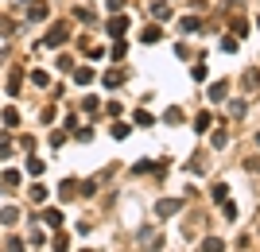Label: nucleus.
<instances>
[{"mask_svg": "<svg viewBox=\"0 0 260 252\" xmlns=\"http://www.w3.org/2000/svg\"><path fill=\"white\" fill-rule=\"evenodd\" d=\"M0 120H4L8 128H16V124H20V109H4V113H0Z\"/></svg>", "mask_w": 260, "mask_h": 252, "instance_id": "18", "label": "nucleus"}, {"mask_svg": "<svg viewBox=\"0 0 260 252\" xmlns=\"http://www.w3.org/2000/svg\"><path fill=\"white\" fill-rule=\"evenodd\" d=\"M225 93H229V82H213L210 86V101H225Z\"/></svg>", "mask_w": 260, "mask_h": 252, "instance_id": "14", "label": "nucleus"}, {"mask_svg": "<svg viewBox=\"0 0 260 252\" xmlns=\"http://www.w3.org/2000/svg\"><path fill=\"white\" fill-rule=\"evenodd\" d=\"M47 198V186H31V202H43Z\"/></svg>", "mask_w": 260, "mask_h": 252, "instance_id": "36", "label": "nucleus"}, {"mask_svg": "<svg viewBox=\"0 0 260 252\" xmlns=\"http://www.w3.org/2000/svg\"><path fill=\"white\" fill-rule=\"evenodd\" d=\"M31 82H35V86H47L51 78H47V70H35V74H31Z\"/></svg>", "mask_w": 260, "mask_h": 252, "instance_id": "33", "label": "nucleus"}, {"mask_svg": "<svg viewBox=\"0 0 260 252\" xmlns=\"http://www.w3.org/2000/svg\"><path fill=\"white\" fill-rule=\"evenodd\" d=\"M82 252H94V249H82Z\"/></svg>", "mask_w": 260, "mask_h": 252, "instance_id": "42", "label": "nucleus"}, {"mask_svg": "<svg viewBox=\"0 0 260 252\" xmlns=\"http://www.w3.org/2000/svg\"><path fill=\"white\" fill-rule=\"evenodd\" d=\"M152 16L156 20H171V4L167 0H152Z\"/></svg>", "mask_w": 260, "mask_h": 252, "instance_id": "9", "label": "nucleus"}, {"mask_svg": "<svg viewBox=\"0 0 260 252\" xmlns=\"http://www.w3.org/2000/svg\"><path fill=\"white\" fill-rule=\"evenodd\" d=\"M109 132H113L117 140H128V132H132V124H109Z\"/></svg>", "mask_w": 260, "mask_h": 252, "instance_id": "23", "label": "nucleus"}, {"mask_svg": "<svg viewBox=\"0 0 260 252\" xmlns=\"http://www.w3.org/2000/svg\"><path fill=\"white\" fill-rule=\"evenodd\" d=\"M257 27H260V16H257Z\"/></svg>", "mask_w": 260, "mask_h": 252, "instance_id": "40", "label": "nucleus"}, {"mask_svg": "<svg viewBox=\"0 0 260 252\" xmlns=\"http://www.w3.org/2000/svg\"><path fill=\"white\" fill-rule=\"evenodd\" d=\"M179 120H183V109H179V105H171V109L163 113V124H179Z\"/></svg>", "mask_w": 260, "mask_h": 252, "instance_id": "17", "label": "nucleus"}, {"mask_svg": "<svg viewBox=\"0 0 260 252\" xmlns=\"http://www.w3.org/2000/svg\"><path fill=\"white\" fill-rule=\"evenodd\" d=\"M47 12H51V8H47L43 0H31V8H27V20H31V23H39V20H47Z\"/></svg>", "mask_w": 260, "mask_h": 252, "instance_id": "4", "label": "nucleus"}, {"mask_svg": "<svg viewBox=\"0 0 260 252\" xmlns=\"http://www.w3.org/2000/svg\"><path fill=\"white\" fill-rule=\"evenodd\" d=\"M78 194H82V198H94V194H97V183H94V179L78 183Z\"/></svg>", "mask_w": 260, "mask_h": 252, "instance_id": "19", "label": "nucleus"}, {"mask_svg": "<svg viewBox=\"0 0 260 252\" xmlns=\"http://www.w3.org/2000/svg\"><path fill=\"white\" fill-rule=\"evenodd\" d=\"M39 221H43V225H47V229H62V209H43V213H39Z\"/></svg>", "mask_w": 260, "mask_h": 252, "instance_id": "3", "label": "nucleus"}, {"mask_svg": "<svg viewBox=\"0 0 260 252\" xmlns=\"http://www.w3.org/2000/svg\"><path fill=\"white\" fill-rule=\"evenodd\" d=\"M20 82H24V74H20V70H12V74H8V90H12V93H20Z\"/></svg>", "mask_w": 260, "mask_h": 252, "instance_id": "28", "label": "nucleus"}, {"mask_svg": "<svg viewBox=\"0 0 260 252\" xmlns=\"http://www.w3.org/2000/svg\"><path fill=\"white\" fill-rule=\"evenodd\" d=\"M198 27H202V23H198V16H187V20H179V31H183V35H194Z\"/></svg>", "mask_w": 260, "mask_h": 252, "instance_id": "11", "label": "nucleus"}, {"mask_svg": "<svg viewBox=\"0 0 260 252\" xmlns=\"http://www.w3.org/2000/svg\"><path fill=\"white\" fill-rule=\"evenodd\" d=\"M206 62H202V58H198V62H194V66H190V78H194V82H206Z\"/></svg>", "mask_w": 260, "mask_h": 252, "instance_id": "20", "label": "nucleus"}, {"mask_svg": "<svg viewBox=\"0 0 260 252\" xmlns=\"http://www.w3.org/2000/svg\"><path fill=\"white\" fill-rule=\"evenodd\" d=\"M24 4H31V0H24Z\"/></svg>", "mask_w": 260, "mask_h": 252, "instance_id": "43", "label": "nucleus"}, {"mask_svg": "<svg viewBox=\"0 0 260 252\" xmlns=\"http://www.w3.org/2000/svg\"><path fill=\"white\" fill-rule=\"evenodd\" d=\"M210 140H213V148H225V144H229V132H225V128H213Z\"/></svg>", "mask_w": 260, "mask_h": 252, "instance_id": "24", "label": "nucleus"}, {"mask_svg": "<svg viewBox=\"0 0 260 252\" xmlns=\"http://www.w3.org/2000/svg\"><path fill=\"white\" fill-rule=\"evenodd\" d=\"M124 8V0H109V12H120Z\"/></svg>", "mask_w": 260, "mask_h": 252, "instance_id": "38", "label": "nucleus"}, {"mask_svg": "<svg viewBox=\"0 0 260 252\" xmlns=\"http://www.w3.org/2000/svg\"><path fill=\"white\" fill-rule=\"evenodd\" d=\"M136 124H140V128H152V124H156V116H152V113H144V109H136Z\"/></svg>", "mask_w": 260, "mask_h": 252, "instance_id": "22", "label": "nucleus"}, {"mask_svg": "<svg viewBox=\"0 0 260 252\" xmlns=\"http://www.w3.org/2000/svg\"><path fill=\"white\" fill-rule=\"evenodd\" d=\"M213 128V113H198L194 116V132H210Z\"/></svg>", "mask_w": 260, "mask_h": 252, "instance_id": "10", "label": "nucleus"}, {"mask_svg": "<svg viewBox=\"0 0 260 252\" xmlns=\"http://www.w3.org/2000/svg\"><path fill=\"white\" fill-rule=\"evenodd\" d=\"M16 221H20V209L16 206H4L0 209V225H16Z\"/></svg>", "mask_w": 260, "mask_h": 252, "instance_id": "12", "label": "nucleus"}, {"mask_svg": "<svg viewBox=\"0 0 260 252\" xmlns=\"http://www.w3.org/2000/svg\"><path fill=\"white\" fill-rule=\"evenodd\" d=\"M66 245H70V241H66V233H62V229H54V252H66Z\"/></svg>", "mask_w": 260, "mask_h": 252, "instance_id": "29", "label": "nucleus"}, {"mask_svg": "<svg viewBox=\"0 0 260 252\" xmlns=\"http://www.w3.org/2000/svg\"><path fill=\"white\" fill-rule=\"evenodd\" d=\"M58 198H62V202L78 198V183H74V179H66V183H58Z\"/></svg>", "mask_w": 260, "mask_h": 252, "instance_id": "7", "label": "nucleus"}, {"mask_svg": "<svg viewBox=\"0 0 260 252\" xmlns=\"http://www.w3.org/2000/svg\"><path fill=\"white\" fill-rule=\"evenodd\" d=\"M74 82H78V86H90V82H94V70H90V66H78V70H74Z\"/></svg>", "mask_w": 260, "mask_h": 252, "instance_id": "15", "label": "nucleus"}, {"mask_svg": "<svg viewBox=\"0 0 260 252\" xmlns=\"http://www.w3.org/2000/svg\"><path fill=\"white\" fill-rule=\"evenodd\" d=\"M210 194H213V202H225V198H229V186H225V183H213Z\"/></svg>", "mask_w": 260, "mask_h": 252, "instance_id": "21", "label": "nucleus"}, {"mask_svg": "<svg viewBox=\"0 0 260 252\" xmlns=\"http://www.w3.org/2000/svg\"><path fill=\"white\" fill-rule=\"evenodd\" d=\"M233 35H237V39H241V35H249V23H245L241 16H233Z\"/></svg>", "mask_w": 260, "mask_h": 252, "instance_id": "27", "label": "nucleus"}, {"mask_svg": "<svg viewBox=\"0 0 260 252\" xmlns=\"http://www.w3.org/2000/svg\"><path fill=\"white\" fill-rule=\"evenodd\" d=\"M120 82H124V70H105V74H101V86H105V90H117Z\"/></svg>", "mask_w": 260, "mask_h": 252, "instance_id": "6", "label": "nucleus"}, {"mask_svg": "<svg viewBox=\"0 0 260 252\" xmlns=\"http://www.w3.org/2000/svg\"><path fill=\"white\" fill-rule=\"evenodd\" d=\"M82 109H86V113H97V109H101V101L90 93V97H82Z\"/></svg>", "mask_w": 260, "mask_h": 252, "instance_id": "30", "label": "nucleus"}, {"mask_svg": "<svg viewBox=\"0 0 260 252\" xmlns=\"http://www.w3.org/2000/svg\"><path fill=\"white\" fill-rule=\"evenodd\" d=\"M183 213V198H159L156 202V217H175Z\"/></svg>", "mask_w": 260, "mask_h": 252, "instance_id": "2", "label": "nucleus"}, {"mask_svg": "<svg viewBox=\"0 0 260 252\" xmlns=\"http://www.w3.org/2000/svg\"><path fill=\"white\" fill-rule=\"evenodd\" d=\"M8 151H12V136H8V132H0V155H8Z\"/></svg>", "mask_w": 260, "mask_h": 252, "instance_id": "32", "label": "nucleus"}, {"mask_svg": "<svg viewBox=\"0 0 260 252\" xmlns=\"http://www.w3.org/2000/svg\"><path fill=\"white\" fill-rule=\"evenodd\" d=\"M74 136H78L82 144H90V140H94V132H90V128H74Z\"/></svg>", "mask_w": 260, "mask_h": 252, "instance_id": "35", "label": "nucleus"}, {"mask_svg": "<svg viewBox=\"0 0 260 252\" xmlns=\"http://www.w3.org/2000/svg\"><path fill=\"white\" fill-rule=\"evenodd\" d=\"M4 252H24V245H20V241H16V237H12V241H8V245H4Z\"/></svg>", "mask_w": 260, "mask_h": 252, "instance_id": "37", "label": "nucleus"}, {"mask_svg": "<svg viewBox=\"0 0 260 252\" xmlns=\"http://www.w3.org/2000/svg\"><path fill=\"white\" fill-rule=\"evenodd\" d=\"M8 31H12V23H8V20H0V35H8Z\"/></svg>", "mask_w": 260, "mask_h": 252, "instance_id": "39", "label": "nucleus"}, {"mask_svg": "<svg viewBox=\"0 0 260 252\" xmlns=\"http://www.w3.org/2000/svg\"><path fill=\"white\" fill-rule=\"evenodd\" d=\"M241 47V39H237V35H225V39H221V50H237Z\"/></svg>", "mask_w": 260, "mask_h": 252, "instance_id": "31", "label": "nucleus"}, {"mask_svg": "<svg viewBox=\"0 0 260 252\" xmlns=\"http://www.w3.org/2000/svg\"><path fill=\"white\" fill-rule=\"evenodd\" d=\"M198 252H225V241H217V237H206Z\"/></svg>", "mask_w": 260, "mask_h": 252, "instance_id": "16", "label": "nucleus"}, {"mask_svg": "<svg viewBox=\"0 0 260 252\" xmlns=\"http://www.w3.org/2000/svg\"><path fill=\"white\" fill-rule=\"evenodd\" d=\"M241 86H245V90H257V86H260V70H249V74H245V82H241Z\"/></svg>", "mask_w": 260, "mask_h": 252, "instance_id": "26", "label": "nucleus"}, {"mask_svg": "<svg viewBox=\"0 0 260 252\" xmlns=\"http://www.w3.org/2000/svg\"><path fill=\"white\" fill-rule=\"evenodd\" d=\"M159 39H163V31H159L156 23H152V27H144V31H140V43H159Z\"/></svg>", "mask_w": 260, "mask_h": 252, "instance_id": "13", "label": "nucleus"}, {"mask_svg": "<svg viewBox=\"0 0 260 252\" xmlns=\"http://www.w3.org/2000/svg\"><path fill=\"white\" fill-rule=\"evenodd\" d=\"M257 144H260V132H257Z\"/></svg>", "mask_w": 260, "mask_h": 252, "instance_id": "41", "label": "nucleus"}, {"mask_svg": "<svg viewBox=\"0 0 260 252\" xmlns=\"http://www.w3.org/2000/svg\"><path fill=\"white\" fill-rule=\"evenodd\" d=\"M27 171H31V175H43V171H47V163H43L39 155H31V159H27Z\"/></svg>", "mask_w": 260, "mask_h": 252, "instance_id": "25", "label": "nucleus"}, {"mask_svg": "<svg viewBox=\"0 0 260 252\" xmlns=\"http://www.w3.org/2000/svg\"><path fill=\"white\" fill-rule=\"evenodd\" d=\"M229 116H237V120H241V116H245V101H237V105H229Z\"/></svg>", "mask_w": 260, "mask_h": 252, "instance_id": "34", "label": "nucleus"}, {"mask_svg": "<svg viewBox=\"0 0 260 252\" xmlns=\"http://www.w3.org/2000/svg\"><path fill=\"white\" fill-rule=\"evenodd\" d=\"M66 39H70V27H66V23H54L51 31L43 35V47H62Z\"/></svg>", "mask_w": 260, "mask_h": 252, "instance_id": "1", "label": "nucleus"}, {"mask_svg": "<svg viewBox=\"0 0 260 252\" xmlns=\"http://www.w3.org/2000/svg\"><path fill=\"white\" fill-rule=\"evenodd\" d=\"M20 186V171H4L0 175V190H16Z\"/></svg>", "mask_w": 260, "mask_h": 252, "instance_id": "8", "label": "nucleus"}, {"mask_svg": "<svg viewBox=\"0 0 260 252\" xmlns=\"http://www.w3.org/2000/svg\"><path fill=\"white\" fill-rule=\"evenodd\" d=\"M124 31H128V20H124V16H113V20H109V35H113V39H124Z\"/></svg>", "mask_w": 260, "mask_h": 252, "instance_id": "5", "label": "nucleus"}]
</instances>
